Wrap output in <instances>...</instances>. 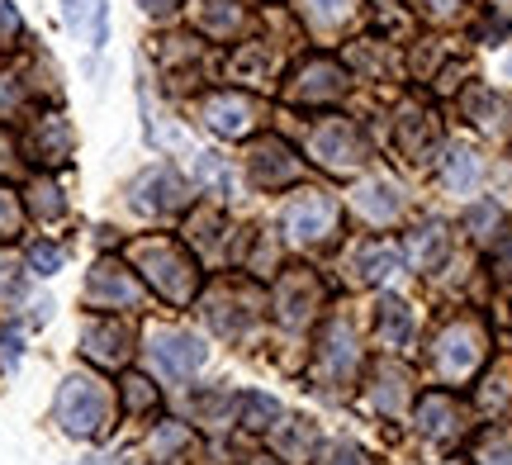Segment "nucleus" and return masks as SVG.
Here are the masks:
<instances>
[{
    "label": "nucleus",
    "mask_w": 512,
    "mask_h": 465,
    "mask_svg": "<svg viewBox=\"0 0 512 465\" xmlns=\"http://www.w3.org/2000/svg\"><path fill=\"white\" fill-rule=\"evenodd\" d=\"M318 465H370V456L356 442H332V447H323Z\"/></svg>",
    "instance_id": "44"
},
{
    "label": "nucleus",
    "mask_w": 512,
    "mask_h": 465,
    "mask_svg": "<svg viewBox=\"0 0 512 465\" xmlns=\"http://www.w3.org/2000/svg\"><path fill=\"white\" fill-rule=\"evenodd\" d=\"M261 119H266V105L247 91H209L200 95V124L214 138H228V143H242V138H252L261 129Z\"/></svg>",
    "instance_id": "12"
},
{
    "label": "nucleus",
    "mask_w": 512,
    "mask_h": 465,
    "mask_svg": "<svg viewBox=\"0 0 512 465\" xmlns=\"http://www.w3.org/2000/svg\"><path fill=\"white\" fill-rule=\"evenodd\" d=\"M195 24H200L204 38L233 43V38H242L247 29H252V0H200Z\"/></svg>",
    "instance_id": "20"
},
{
    "label": "nucleus",
    "mask_w": 512,
    "mask_h": 465,
    "mask_svg": "<svg viewBox=\"0 0 512 465\" xmlns=\"http://www.w3.org/2000/svg\"><path fill=\"white\" fill-rule=\"evenodd\" d=\"M508 399H512V366H494V375L479 385V409L498 418V413L508 409Z\"/></svg>",
    "instance_id": "36"
},
{
    "label": "nucleus",
    "mask_w": 512,
    "mask_h": 465,
    "mask_svg": "<svg viewBox=\"0 0 512 465\" xmlns=\"http://www.w3.org/2000/svg\"><path fill=\"white\" fill-rule=\"evenodd\" d=\"M275 447H280V456H290L294 465H304L318 451V432H313L309 418H285V428L275 432Z\"/></svg>",
    "instance_id": "31"
},
{
    "label": "nucleus",
    "mask_w": 512,
    "mask_h": 465,
    "mask_svg": "<svg viewBox=\"0 0 512 465\" xmlns=\"http://www.w3.org/2000/svg\"><path fill=\"white\" fill-rule=\"evenodd\" d=\"M394 148L413 167L441 148V114L427 100H403L399 105V114H394Z\"/></svg>",
    "instance_id": "14"
},
{
    "label": "nucleus",
    "mask_w": 512,
    "mask_h": 465,
    "mask_svg": "<svg viewBox=\"0 0 512 465\" xmlns=\"http://www.w3.org/2000/svg\"><path fill=\"white\" fill-rule=\"evenodd\" d=\"M24 171V152H19V138L5 124H0V176H19Z\"/></svg>",
    "instance_id": "43"
},
{
    "label": "nucleus",
    "mask_w": 512,
    "mask_h": 465,
    "mask_svg": "<svg viewBox=\"0 0 512 465\" xmlns=\"http://www.w3.org/2000/svg\"><path fill=\"white\" fill-rule=\"evenodd\" d=\"M494 280L512 290V233L498 242V252H494Z\"/></svg>",
    "instance_id": "46"
},
{
    "label": "nucleus",
    "mask_w": 512,
    "mask_h": 465,
    "mask_svg": "<svg viewBox=\"0 0 512 465\" xmlns=\"http://www.w3.org/2000/svg\"><path fill=\"white\" fill-rule=\"evenodd\" d=\"M323 304H328V290H323V280H318L313 266H280L271 309L285 333H304L313 318L323 314Z\"/></svg>",
    "instance_id": "8"
},
{
    "label": "nucleus",
    "mask_w": 512,
    "mask_h": 465,
    "mask_svg": "<svg viewBox=\"0 0 512 465\" xmlns=\"http://www.w3.org/2000/svg\"><path fill=\"white\" fill-rule=\"evenodd\" d=\"M446 252H451V233H446V224H437V219L418 224L403 238V261H413L418 271H437L441 261H446Z\"/></svg>",
    "instance_id": "26"
},
{
    "label": "nucleus",
    "mask_w": 512,
    "mask_h": 465,
    "mask_svg": "<svg viewBox=\"0 0 512 465\" xmlns=\"http://www.w3.org/2000/svg\"><path fill=\"white\" fill-rule=\"evenodd\" d=\"M24 95H29L24 76H0V119H5V114H15L19 105H24Z\"/></svg>",
    "instance_id": "45"
},
{
    "label": "nucleus",
    "mask_w": 512,
    "mask_h": 465,
    "mask_svg": "<svg viewBox=\"0 0 512 465\" xmlns=\"http://www.w3.org/2000/svg\"><path fill=\"white\" fill-rule=\"evenodd\" d=\"M185 242L190 247H200L204 257H228L223 247H228V219H223V209H214V205H200L190 219H185Z\"/></svg>",
    "instance_id": "28"
},
{
    "label": "nucleus",
    "mask_w": 512,
    "mask_h": 465,
    "mask_svg": "<svg viewBox=\"0 0 512 465\" xmlns=\"http://www.w3.org/2000/svg\"><path fill=\"white\" fill-rule=\"evenodd\" d=\"M498 5H508V0H498Z\"/></svg>",
    "instance_id": "51"
},
{
    "label": "nucleus",
    "mask_w": 512,
    "mask_h": 465,
    "mask_svg": "<svg viewBox=\"0 0 512 465\" xmlns=\"http://www.w3.org/2000/svg\"><path fill=\"white\" fill-rule=\"evenodd\" d=\"M228 76L242 86H266L275 76V48L266 38H242L238 53L228 57Z\"/></svg>",
    "instance_id": "25"
},
{
    "label": "nucleus",
    "mask_w": 512,
    "mask_h": 465,
    "mask_svg": "<svg viewBox=\"0 0 512 465\" xmlns=\"http://www.w3.org/2000/svg\"><path fill=\"white\" fill-rule=\"evenodd\" d=\"M128 266L138 271L147 290H157L166 304H195L200 299V261L190 257V247L176 238H162V233H152V238H138L124 247Z\"/></svg>",
    "instance_id": "1"
},
{
    "label": "nucleus",
    "mask_w": 512,
    "mask_h": 465,
    "mask_svg": "<svg viewBox=\"0 0 512 465\" xmlns=\"http://www.w3.org/2000/svg\"><path fill=\"white\" fill-rule=\"evenodd\" d=\"M418 432L427 442H456L465 432V409L456 404L451 390H432L418 399Z\"/></svg>",
    "instance_id": "19"
},
{
    "label": "nucleus",
    "mask_w": 512,
    "mask_h": 465,
    "mask_svg": "<svg viewBox=\"0 0 512 465\" xmlns=\"http://www.w3.org/2000/svg\"><path fill=\"white\" fill-rule=\"evenodd\" d=\"M351 95V72L342 67V57L328 53H309L294 62V72L285 76V100L299 110H328L342 105Z\"/></svg>",
    "instance_id": "6"
},
{
    "label": "nucleus",
    "mask_w": 512,
    "mask_h": 465,
    "mask_svg": "<svg viewBox=\"0 0 512 465\" xmlns=\"http://www.w3.org/2000/svg\"><path fill=\"white\" fill-rule=\"evenodd\" d=\"M147 447H152V456H157V461H171L176 451L190 447V432H185L181 423H162V428L152 432V442H147Z\"/></svg>",
    "instance_id": "39"
},
{
    "label": "nucleus",
    "mask_w": 512,
    "mask_h": 465,
    "mask_svg": "<svg viewBox=\"0 0 512 465\" xmlns=\"http://www.w3.org/2000/svg\"><path fill=\"white\" fill-rule=\"evenodd\" d=\"M204 62H209V53H204L200 38L181 34V38H166V43H162V72H166V81H176V76H200Z\"/></svg>",
    "instance_id": "30"
},
{
    "label": "nucleus",
    "mask_w": 512,
    "mask_h": 465,
    "mask_svg": "<svg viewBox=\"0 0 512 465\" xmlns=\"http://www.w3.org/2000/svg\"><path fill=\"white\" fill-rule=\"evenodd\" d=\"M470 456H475V465H512V428H503V423L484 428Z\"/></svg>",
    "instance_id": "34"
},
{
    "label": "nucleus",
    "mask_w": 512,
    "mask_h": 465,
    "mask_svg": "<svg viewBox=\"0 0 512 465\" xmlns=\"http://www.w3.org/2000/svg\"><path fill=\"white\" fill-rule=\"evenodd\" d=\"M366 394L380 413L403 418L408 399H413V380H408V371H403L399 361H375V366H370V390Z\"/></svg>",
    "instance_id": "22"
},
{
    "label": "nucleus",
    "mask_w": 512,
    "mask_h": 465,
    "mask_svg": "<svg viewBox=\"0 0 512 465\" xmlns=\"http://www.w3.org/2000/svg\"><path fill=\"white\" fill-rule=\"evenodd\" d=\"M427 366H432V375H437L446 390L470 385L489 366V328L475 314L446 318L437 333H432V342H427Z\"/></svg>",
    "instance_id": "2"
},
{
    "label": "nucleus",
    "mask_w": 512,
    "mask_h": 465,
    "mask_svg": "<svg viewBox=\"0 0 512 465\" xmlns=\"http://www.w3.org/2000/svg\"><path fill=\"white\" fill-rule=\"evenodd\" d=\"M119 404H124V413H133V418H147V413L162 409V394H157V385L147 380V375H124V390H119Z\"/></svg>",
    "instance_id": "32"
},
{
    "label": "nucleus",
    "mask_w": 512,
    "mask_h": 465,
    "mask_svg": "<svg viewBox=\"0 0 512 465\" xmlns=\"http://www.w3.org/2000/svg\"><path fill=\"white\" fill-rule=\"evenodd\" d=\"M361 361H366V347H361V333H356V318L337 309V314L323 323V333H318V356H313V380H318V390L342 394L347 385H356Z\"/></svg>",
    "instance_id": "5"
},
{
    "label": "nucleus",
    "mask_w": 512,
    "mask_h": 465,
    "mask_svg": "<svg viewBox=\"0 0 512 465\" xmlns=\"http://www.w3.org/2000/svg\"><path fill=\"white\" fill-rule=\"evenodd\" d=\"M128 209L143 219H176L190 209V181L176 167L157 162L128 181Z\"/></svg>",
    "instance_id": "9"
},
{
    "label": "nucleus",
    "mask_w": 512,
    "mask_h": 465,
    "mask_svg": "<svg viewBox=\"0 0 512 465\" xmlns=\"http://www.w3.org/2000/svg\"><path fill=\"white\" fill-rule=\"evenodd\" d=\"M62 261H67V247H62V242H34V247H29V266H34L38 276L62 271Z\"/></svg>",
    "instance_id": "41"
},
{
    "label": "nucleus",
    "mask_w": 512,
    "mask_h": 465,
    "mask_svg": "<svg viewBox=\"0 0 512 465\" xmlns=\"http://www.w3.org/2000/svg\"><path fill=\"white\" fill-rule=\"evenodd\" d=\"M290 5L318 43H337L366 19V0H290Z\"/></svg>",
    "instance_id": "18"
},
{
    "label": "nucleus",
    "mask_w": 512,
    "mask_h": 465,
    "mask_svg": "<svg viewBox=\"0 0 512 465\" xmlns=\"http://www.w3.org/2000/svg\"><path fill=\"white\" fill-rule=\"evenodd\" d=\"M347 271L356 285H384L389 276H399L403 271V252L394 242H361L356 252H351Z\"/></svg>",
    "instance_id": "24"
},
{
    "label": "nucleus",
    "mask_w": 512,
    "mask_h": 465,
    "mask_svg": "<svg viewBox=\"0 0 512 465\" xmlns=\"http://www.w3.org/2000/svg\"><path fill=\"white\" fill-rule=\"evenodd\" d=\"M242 418H247V428L266 432L271 423H280V418H285V409H280L275 399H266V394H252V399H242Z\"/></svg>",
    "instance_id": "38"
},
{
    "label": "nucleus",
    "mask_w": 512,
    "mask_h": 465,
    "mask_svg": "<svg viewBox=\"0 0 512 465\" xmlns=\"http://www.w3.org/2000/svg\"><path fill=\"white\" fill-rule=\"evenodd\" d=\"M304 152L328 176H356L370 162V138L351 124L347 114H318L304 129Z\"/></svg>",
    "instance_id": "4"
},
{
    "label": "nucleus",
    "mask_w": 512,
    "mask_h": 465,
    "mask_svg": "<svg viewBox=\"0 0 512 465\" xmlns=\"http://www.w3.org/2000/svg\"><path fill=\"white\" fill-rule=\"evenodd\" d=\"M0 356H5L10 366L19 361V337H15V333H0Z\"/></svg>",
    "instance_id": "49"
},
{
    "label": "nucleus",
    "mask_w": 512,
    "mask_h": 465,
    "mask_svg": "<svg viewBox=\"0 0 512 465\" xmlns=\"http://www.w3.org/2000/svg\"><path fill=\"white\" fill-rule=\"evenodd\" d=\"M479 152L465 148V143H451V148H441V162H437V176L446 190H456V195H470L479 186Z\"/></svg>",
    "instance_id": "27"
},
{
    "label": "nucleus",
    "mask_w": 512,
    "mask_h": 465,
    "mask_svg": "<svg viewBox=\"0 0 512 465\" xmlns=\"http://www.w3.org/2000/svg\"><path fill=\"white\" fill-rule=\"evenodd\" d=\"M418 333V314H413V304L399 295H384L380 309H375V347L384 352H403L408 342Z\"/></svg>",
    "instance_id": "23"
},
{
    "label": "nucleus",
    "mask_w": 512,
    "mask_h": 465,
    "mask_svg": "<svg viewBox=\"0 0 512 465\" xmlns=\"http://www.w3.org/2000/svg\"><path fill=\"white\" fill-rule=\"evenodd\" d=\"M465 228H470L475 242H494L498 228H503V209H498L494 200H479V205H470V214H465Z\"/></svg>",
    "instance_id": "37"
},
{
    "label": "nucleus",
    "mask_w": 512,
    "mask_h": 465,
    "mask_svg": "<svg viewBox=\"0 0 512 465\" xmlns=\"http://www.w3.org/2000/svg\"><path fill=\"white\" fill-rule=\"evenodd\" d=\"M413 5V15L427 19V24H441V29H451V24H465L470 19V0H408Z\"/></svg>",
    "instance_id": "35"
},
{
    "label": "nucleus",
    "mask_w": 512,
    "mask_h": 465,
    "mask_svg": "<svg viewBox=\"0 0 512 465\" xmlns=\"http://www.w3.org/2000/svg\"><path fill=\"white\" fill-rule=\"evenodd\" d=\"M247 465H280V461H271V456H252Z\"/></svg>",
    "instance_id": "50"
},
{
    "label": "nucleus",
    "mask_w": 512,
    "mask_h": 465,
    "mask_svg": "<svg viewBox=\"0 0 512 465\" xmlns=\"http://www.w3.org/2000/svg\"><path fill=\"white\" fill-rule=\"evenodd\" d=\"M24 209H29L34 219H62V214H67V200H62L57 181L38 176V181H29V190H24Z\"/></svg>",
    "instance_id": "33"
},
{
    "label": "nucleus",
    "mask_w": 512,
    "mask_h": 465,
    "mask_svg": "<svg viewBox=\"0 0 512 465\" xmlns=\"http://www.w3.org/2000/svg\"><path fill=\"white\" fill-rule=\"evenodd\" d=\"M351 205H356V214H361L366 224L389 228V224H399L403 219V190L394 186V181H384V176H370V181L356 186Z\"/></svg>",
    "instance_id": "21"
},
{
    "label": "nucleus",
    "mask_w": 512,
    "mask_h": 465,
    "mask_svg": "<svg viewBox=\"0 0 512 465\" xmlns=\"http://www.w3.org/2000/svg\"><path fill=\"white\" fill-rule=\"evenodd\" d=\"M185 0H138V10H143L147 19H176L181 15Z\"/></svg>",
    "instance_id": "48"
},
{
    "label": "nucleus",
    "mask_w": 512,
    "mask_h": 465,
    "mask_svg": "<svg viewBox=\"0 0 512 465\" xmlns=\"http://www.w3.org/2000/svg\"><path fill=\"white\" fill-rule=\"evenodd\" d=\"M337 228H342V205L328 190H294L280 205V233L294 247H323L337 238Z\"/></svg>",
    "instance_id": "7"
},
{
    "label": "nucleus",
    "mask_w": 512,
    "mask_h": 465,
    "mask_svg": "<svg viewBox=\"0 0 512 465\" xmlns=\"http://www.w3.org/2000/svg\"><path fill=\"white\" fill-rule=\"evenodd\" d=\"M114 413H119V399L95 371H72L53 404L57 428L67 437H81V442H100L114 428Z\"/></svg>",
    "instance_id": "3"
},
{
    "label": "nucleus",
    "mask_w": 512,
    "mask_h": 465,
    "mask_svg": "<svg viewBox=\"0 0 512 465\" xmlns=\"http://www.w3.org/2000/svg\"><path fill=\"white\" fill-rule=\"evenodd\" d=\"M200 176L209 181V186H223V195H228V167H223L214 152H204V157H200Z\"/></svg>",
    "instance_id": "47"
},
{
    "label": "nucleus",
    "mask_w": 512,
    "mask_h": 465,
    "mask_svg": "<svg viewBox=\"0 0 512 465\" xmlns=\"http://www.w3.org/2000/svg\"><path fill=\"white\" fill-rule=\"evenodd\" d=\"M24 38V15L15 10V0H0V48H15Z\"/></svg>",
    "instance_id": "42"
},
{
    "label": "nucleus",
    "mask_w": 512,
    "mask_h": 465,
    "mask_svg": "<svg viewBox=\"0 0 512 465\" xmlns=\"http://www.w3.org/2000/svg\"><path fill=\"white\" fill-rule=\"evenodd\" d=\"M304 176V162L294 152L290 138L280 133H256L252 148H247V181L256 190H285Z\"/></svg>",
    "instance_id": "13"
},
{
    "label": "nucleus",
    "mask_w": 512,
    "mask_h": 465,
    "mask_svg": "<svg viewBox=\"0 0 512 465\" xmlns=\"http://www.w3.org/2000/svg\"><path fill=\"white\" fill-rule=\"evenodd\" d=\"M62 15H67V29L76 38H86L91 48H105V34H110L105 0H62Z\"/></svg>",
    "instance_id": "29"
},
{
    "label": "nucleus",
    "mask_w": 512,
    "mask_h": 465,
    "mask_svg": "<svg viewBox=\"0 0 512 465\" xmlns=\"http://www.w3.org/2000/svg\"><path fill=\"white\" fill-rule=\"evenodd\" d=\"M133 342H138L133 328H128L124 318H114V314L86 318V328H81V356L95 361L100 371H119V366H128Z\"/></svg>",
    "instance_id": "17"
},
{
    "label": "nucleus",
    "mask_w": 512,
    "mask_h": 465,
    "mask_svg": "<svg viewBox=\"0 0 512 465\" xmlns=\"http://www.w3.org/2000/svg\"><path fill=\"white\" fill-rule=\"evenodd\" d=\"M147 356L157 361V371H162L166 380H190V375L209 361V347H204L195 333H185V328H152Z\"/></svg>",
    "instance_id": "16"
},
{
    "label": "nucleus",
    "mask_w": 512,
    "mask_h": 465,
    "mask_svg": "<svg viewBox=\"0 0 512 465\" xmlns=\"http://www.w3.org/2000/svg\"><path fill=\"white\" fill-rule=\"evenodd\" d=\"M19 228H24V205L10 186H0V242L19 238Z\"/></svg>",
    "instance_id": "40"
},
{
    "label": "nucleus",
    "mask_w": 512,
    "mask_h": 465,
    "mask_svg": "<svg viewBox=\"0 0 512 465\" xmlns=\"http://www.w3.org/2000/svg\"><path fill=\"white\" fill-rule=\"evenodd\" d=\"M19 152H24V162H34V167H67L76 152V133H72V124H67V114H57V110L34 114L29 129H24Z\"/></svg>",
    "instance_id": "15"
},
{
    "label": "nucleus",
    "mask_w": 512,
    "mask_h": 465,
    "mask_svg": "<svg viewBox=\"0 0 512 465\" xmlns=\"http://www.w3.org/2000/svg\"><path fill=\"white\" fill-rule=\"evenodd\" d=\"M81 299L100 309V314H128V309H143V280L128 266L124 257H100L86 271V285H81Z\"/></svg>",
    "instance_id": "10"
},
{
    "label": "nucleus",
    "mask_w": 512,
    "mask_h": 465,
    "mask_svg": "<svg viewBox=\"0 0 512 465\" xmlns=\"http://www.w3.org/2000/svg\"><path fill=\"white\" fill-rule=\"evenodd\" d=\"M204 323L219 337H242L256 328L261 318V290L252 280H219L209 295H204Z\"/></svg>",
    "instance_id": "11"
}]
</instances>
